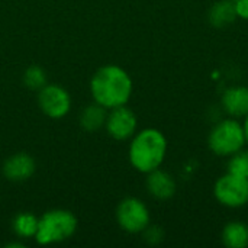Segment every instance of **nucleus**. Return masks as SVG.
<instances>
[{"mask_svg": "<svg viewBox=\"0 0 248 248\" xmlns=\"http://www.w3.org/2000/svg\"><path fill=\"white\" fill-rule=\"evenodd\" d=\"M132 78L126 70L116 64H106L94 71L90 78V94L93 102L113 109L129 102L132 94Z\"/></svg>", "mask_w": 248, "mask_h": 248, "instance_id": "f257e3e1", "label": "nucleus"}, {"mask_svg": "<svg viewBox=\"0 0 248 248\" xmlns=\"http://www.w3.org/2000/svg\"><path fill=\"white\" fill-rule=\"evenodd\" d=\"M167 153V141L163 132L154 128H145L131 138L128 158L131 166L144 174H148L164 161Z\"/></svg>", "mask_w": 248, "mask_h": 248, "instance_id": "f03ea898", "label": "nucleus"}, {"mask_svg": "<svg viewBox=\"0 0 248 248\" xmlns=\"http://www.w3.org/2000/svg\"><path fill=\"white\" fill-rule=\"evenodd\" d=\"M78 228L77 217L68 209H51L44 212L38 221L35 241L39 246L61 244L70 240Z\"/></svg>", "mask_w": 248, "mask_h": 248, "instance_id": "7ed1b4c3", "label": "nucleus"}, {"mask_svg": "<svg viewBox=\"0 0 248 248\" xmlns=\"http://www.w3.org/2000/svg\"><path fill=\"white\" fill-rule=\"evenodd\" d=\"M246 142L244 128L234 119L219 122L209 135V148L218 155H232Z\"/></svg>", "mask_w": 248, "mask_h": 248, "instance_id": "20e7f679", "label": "nucleus"}, {"mask_svg": "<svg viewBox=\"0 0 248 248\" xmlns=\"http://www.w3.org/2000/svg\"><path fill=\"white\" fill-rule=\"evenodd\" d=\"M38 108L41 112L49 118V119H62L65 118L73 106L71 94L68 90L60 84L46 83L39 92H38Z\"/></svg>", "mask_w": 248, "mask_h": 248, "instance_id": "39448f33", "label": "nucleus"}, {"mask_svg": "<svg viewBox=\"0 0 248 248\" xmlns=\"http://www.w3.org/2000/svg\"><path fill=\"white\" fill-rule=\"evenodd\" d=\"M115 218L118 225L129 234H140L150 225V211L138 198H125L121 201Z\"/></svg>", "mask_w": 248, "mask_h": 248, "instance_id": "423d86ee", "label": "nucleus"}, {"mask_svg": "<svg viewBox=\"0 0 248 248\" xmlns=\"http://www.w3.org/2000/svg\"><path fill=\"white\" fill-rule=\"evenodd\" d=\"M137 126H138L137 115L126 105L108 110L105 129L112 140L115 141L131 140L137 132Z\"/></svg>", "mask_w": 248, "mask_h": 248, "instance_id": "0eeeda50", "label": "nucleus"}, {"mask_svg": "<svg viewBox=\"0 0 248 248\" xmlns=\"http://www.w3.org/2000/svg\"><path fill=\"white\" fill-rule=\"evenodd\" d=\"M217 199L230 208H238L248 202V179L228 173L215 185Z\"/></svg>", "mask_w": 248, "mask_h": 248, "instance_id": "6e6552de", "label": "nucleus"}, {"mask_svg": "<svg viewBox=\"0 0 248 248\" xmlns=\"http://www.w3.org/2000/svg\"><path fill=\"white\" fill-rule=\"evenodd\" d=\"M36 171V161L28 153H16L7 157L1 166L4 179L13 183H23L29 180Z\"/></svg>", "mask_w": 248, "mask_h": 248, "instance_id": "1a4fd4ad", "label": "nucleus"}, {"mask_svg": "<svg viewBox=\"0 0 248 248\" xmlns=\"http://www.w3.org/2000/svg\"><path fill=\"white\" fill-rule=\"evenodd\" d=\"M147 190L153 198H155L158 201H166V199H170L174 195L176 183H174L173 177L169 173L157 169V170L148 173Z\"/></svg>", "mask_w": 248, "mask_h": 248, "instance_id": "9d476101", "label": "nucleus"}, {"mask_svg": "<svg viewBox=\"0 0 248 248\" xmlns=\"http://www.w3.org/2000/svg\"><path fill=\"white\" fill-rule=\"evenodd\" d=\"M222 106L232 116L248 115V87H230L222 94Z\"/></svg>", "mask_w": 248, "mask_h": 248, "instance_id": "9b49d317", "label": "nucleus"}, {"mask_svg": "<svg viewBox=\"0 0 248 248\" xmlns=\"http://www.w3.org/2000/svg\"><path fill=\"white\" fill-rule=\"evenodd\" d=\"M106 118H108V109L93 102L80 112L78 124L81 129L86 132H97L102 128H105Z\"/></svg>", "mask_w": 248, "mask_h": 248, "instance_id": "f8f14e48", "label": "nucleus"}, {"mask_svg": "<svg viewBox=\"0 0 248 248\" xmlns=\"http://www.w3.org/2000/svg\"><path fill=\"white\" fill-rule=\"evenodd\" d=\"M39 218L32 212H19L12 221V230L19 240L35 238Z\"/></svg>", "mask_w": 248, "mask_h": 248, "instance_id": "ddd939ff", "label": "nucleus"}, {"mask_svg": "<svg viewBox=\"0 0 248 248\" xmlns=\"http://www.w3.org/2000/svg\"><path fill=\"white\" fill-rule=\"evenodd\" d=\"M222 241L227 247L246 248L248 246V227L243 222H231L224 228Z\"/></svg>", "mask_w": 248, "mask_h": 248, "instance_id": "4468645a", "label": "nucleus"}, {"mask_svg": "<svg viewBox=\"0 0 248 248\" xmlns=\"http://www.w3.org/2000/svg\"><path fill=\"white\" fill-rule=\"evenodd\" d=\"M235 17L237 13H235L234 3L231 0H224L217 3L209 12V20L215 28H224L231 22H234Z\"/></svg>", "mask_w": 248, "mask_h": 248, "instance_id": "2eb2a0df", "label": "nucleus"}, {"mask_svg": "<svg viewBox=\"0 0 248 248\" xmlns=\"http://www.w3.org/2000/svg\"><path fill=\"white\" fill-rule=\"evenodd\" d=\"M22 81L28 90L39 92L48 83V76H46V71L41 65L32 64L23 71Z\"/></svg>", "mask_w": 248, "mask_h": 248, "instance_id": "dca6fc26", "label": "nucleus"}, {"mask_svg": "<svg viewBox=\"0 0 248 248\" xmlns=\"http://www.w3.org/2000/svg\"><path fill=\"white\" fill-rule=\"evenodd\" d=\"M228 173L248 179V151H237L228 163Z\"/></svg>", "mask_w": 248, "mask_h": 248, "instance_id": "f3484780", "label": "nucleus"}, {"mask_svg": "<svg viewBox=\"0 0 248 248\" xmlns=\"http://www.w3.org/2000/svg\"><path fill=\"white\" fill-rule=\"evenodd\" d=\"M144 238L148 244H158L163 240V231L158 227H147L144 231Z\"/></svg>", "mask_w": 248, "mask_h": 248, "instance_id": "a211bd4d", "label": "nucleus"}, {"mask_svg": "<svg viewBox=\"0 0 248 248\" xmlns=\"http://www.w3.org/2000/svg\"><path fill=\"white\" fill-rule=\"evenodd\" d=\"M235 13L241 19H248V0H235L234 1Z\"/></svg>", "mask_w": 248, "mask_h": 248, "instance_id": "6ab92c4d", "label": "nucleus"}, {"mask_svg": "<svg viewBox=\"0 0 248 248\" xmlns=\"http://www.w3.org/2000/svg\"><path fill=\"white\" fill-rule=\"evenodd\" d=\"M6 247H17V248H23L25 247V244L23 243H9Z\"/></svg>", "mask_w": 248, "mask_h": 248, "instance_id": "aec40b11", "label": "nucleus"}, {"mask_svg": "<svg viewBox=\"0 0 248 248\" xmlns=\"http://www.w3.org/2000/svg\"><path fill=\"white\" fill-rule=\"evenodd\" d=\"M244 135H246V141L248 142V115H247V119H246V124H244Z\"/></svg>", "mask_w": 248, "mask_h": 248, "instance_id": "412c9836", "label": "nucleus"}, {"mask_svg": "<svg viewBox=\"0 0 248 248\" xmlns=\"http://www.w3.org/2000/svg\"><path fill=\"white\" fill-rule=\"evenodd\" d=\"M231 1H235V0H231Z\"/></svg>", "mask_w": 248, "mask_h": 248, "instance_id": "4be33fe9", "label": "nucleus"}]
</instances>
